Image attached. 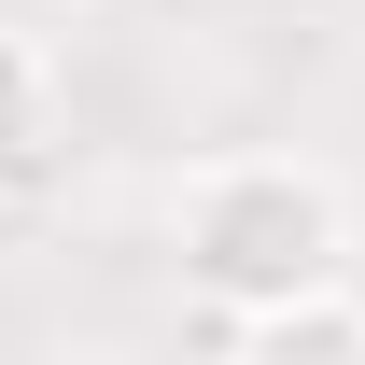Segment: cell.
I'll list each match as a JSON object with an SVG mask.
<instances>
[{"label":"cell","mask_w":365,"mask_h":365,"mask_svg":"<svg viewBox=\"0 0 365 365\" xmlns=\"http://www.w3.org/2000/svg\"><path fill=\"white\" fill-rule=\"evenodd\" d=\"M169 267L197 309L267 323L295 295H337L351 281V197L309 169V155H211L169 211Z\"/></svg>","instance_id":"obj_1"},{"label":"cell","mask_w":365,"mask_h":365,"mask_svg":"<svg viewBox=\"0 0 365 365\" xmlns=\"http://www.w3.org/2000/svg\"><path fill=\"white\" fill-rule=\"evenodd\" d=\"M239 365H365V295H295V309L239 323Z\"/></svg>","instance_id":"obj_2"},{"label":"cell","mask_w":365,"mask_h":365,"mask_svg":"<svg viewBox=\"0 0 365 365\" xmlns=\"http://www.w3.org/2000/svg\"><path fill=\"white\" fill-rule=\"evenodd\" d=\"M43 127H56V85H43V43L0 29V182L43 169Z\"/></svg>","instance_id":"obj_3"}]
</instances>
